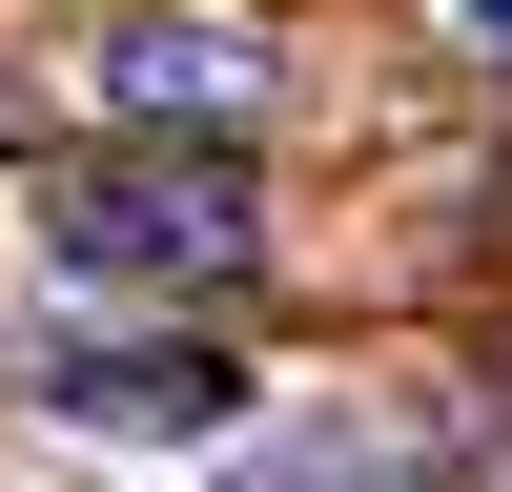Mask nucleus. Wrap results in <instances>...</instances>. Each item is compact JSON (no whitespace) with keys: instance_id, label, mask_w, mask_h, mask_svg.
Returning a JSON list of instances; mask_svg holds the SVG:
<instances>
[{"instance_id":"nucleus-1","label":"nucleus","mask_w":512,"mask_h":492,"mask_svg":"<svg viewBox=\"0 0 512 492\" xmlns=\"http://www.w3.org/2000/svg\"><path fill=\"white\" fill-rule=\"evenodd\" d=\"M246 246H267V205H246V164L226 144H123V164H82L62 205H41V267L62 287H103V308H185V287H226Z\"/></svg>"},{"instance_id":"nucleus-2","label":"nucleus","mask_w":512,"mask_h":492,"mask_svg":"<svg viewBox=\"0 0 512 492\" xmlns=\"http://www.w3.org/2000/svg\"><path fill=\"white\" fill-rule=\"evenodd\" d=\"M41 410H62L82 451H226L267 390H246L226 349H185V328H144V349H62V369H41Z\"/></svg>"},{"instance_id":"nucleus-3","label":"nucleus","mask_w":512,"mask_h":492,"mask_svg":"<svg viewBox=\"0 0 512 492\" xmlns=\"http://www.w3.org/2000/svg\"><path fill=\"white\" fill-rule=\"evenodd\" d=\"M82 82H103L123 123H246V103H267V41L205 21V0H144V21H103V62H82Z\"/></svg>"},{"instance_id":"nucleus-4","label":"nucleus","mask_w":512,"mask_h":492,"mask_svg":"<svg viewBox=\"0 0 512 492\" xmlns=\"http://www.w3.org/2000/svg\"><path fill=\"white\" fill-rule=\"evenodd\" d=\"M472 62H492V82H512V0H472Z\"/></svg>"}]
</instances>
